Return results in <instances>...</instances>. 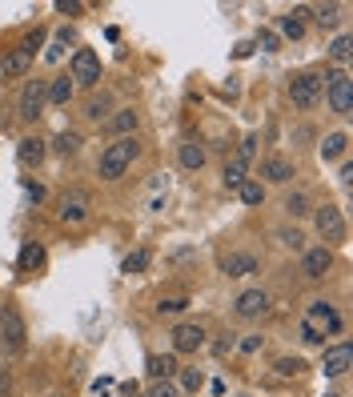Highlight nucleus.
<instances>
[{"label": "nucleus", "mask_w": 353, "mask_h": 397, "mask_svg": "<svg viewBox=\"0 0 353 397\" xmlns=\"http://www.w3.org/2000/svg\"><path fill=\"white\" fill-rule=\"evenodd\" d=\"M137 153H141V144L133 141V137H121V141H112L105 153H100V165H96V173H100V181H121L125 177V169L137 160Z\"/></svg>", "instance_id": "nucleus-1"}, {"label": "nucleus", "mask_w": 353, "mask_h": 397, "mask_svg": "<svg viewBox=\"0 0 353 397\" xmlns=\"http://www.w3.org/2000/svg\"><path fill=\"white\" fill-rule=\"evenodd\" d=\"M325 80V96H329V109L337 112V117H350L353 112V80L345 68H337V73H329Z\"/></svg>", "instance_id": "nucleus-2"}, {"label": "nucleus", "mask_w": 353, "mask_h": 397, "mask_svg": "<svg viewBox=\"0 0 353 397\" xmlns=\"http://www.w3.org/2000/svg\"><path fill=\"white\" fill-rule=\"evenodd\" d=\"M321 89H325V80L317 73H297V77L289 80V100L297 105V109H313L321 100Z\"/></svg>", "instance_id": "nucleus-3"}, {"label": "nucleus", "mask_w": 353, "mask_h": 397, "mask_svg": "<svg viewBox=\"0 0 353 397\" xmlns=\"http://www.w3.org/2000/svg\"><path fill=\"white\" fill-rule=\"evenodd\" d=\"M301 325H309L313 334H341V313H337L329 301H309V309H305V321Z\"/></svg>", "instance_id": "nucleus-4"}, {"label": "nucleus", "mask_w": 353, "mask_h": 397, "mask_svg": "<svg viewBox=\"0 0 353 397\" xmlns=\"http://www.w3.org/2000/svg\"><path fill=\"white\" fill-rule=\"evenodd\" d=\"M73 84H84V89H96L100 84V57L93 48H77L73 52Z\"/></svg>", "instance_id": "nucleus-5"}, {"label": "nucleus", "mask_w": 353, "mask_h": 397, "mask_svg": "<svg viewBox=\"0 0 353 397\" xmlns=\"http://www.w3.org/2000/svg\"><path fill=\"white\" fill-rule=\"evenodd\" d=\"M24 337H29V329H24L20 313H16V309H0V350L20 353L24 350Z\"/></svg>", "instance_id": "nucleus-6"}, {"label": "nucleus", "mask_w": 353, "mask_h": 397, "mask_svg": "<svg viewBox=\"0 0 353 397\" xmlns=\"http://www.w3.org/2000/svg\"><path fill=\"white\" fill-rule=\"evenodd\" d=\"M45 89H48V80H29V84H24L20 105H16V109H20V121H36V117L45 112V100H48Z\"/></svg>", "instance_id": "nucleus-7"}, {"label": "nucleus", "mask_w": 353, "mask_h": 397, "mask_svg": "<svg viewBox=\"0 0 353 397\" xmlns=\"http://www.w3.org/2000/svg\"><path fill=\"white\" fill-rule=\"evenodd\" d=\"M313 225H317V233L325 241H345V217H341L337 205H321L313 213Z\"/></svg>", "instance_id": "nucleus-8"}, {"label": "nucleus", "mask_w": 353, "mask_h": 397, "mask_svg": "<svg viewBox=\"0 0 353 397\" xmlns=\"http://www.w3.org/2000/svg\"><path fill=\"white\" fill-rule=\"evenodd\" d=\"M329 269H333V253H329V245H317V249H305V253H301V273L309 277V281H321Z\"/></svg>", "instance_id": "nucleus-9"}, {"label": "nucleus", "mask_w": 353, "mask_h": 397, "mask_svg": "<svg viewBox=\"0 0 353 397\" xmlns=\"http://www.w3.org/2000/svg\"><path fill=\"white\" fill-rule=\"evenodd\" d=\"M233 309H237V317H245V321L265 317V313H269V293H265V289H245L237 301H233Z\"/></svg>", "instance_id": "nucleus-10"}, {"label": "nucleus", "mask_w": 353, "mask_h": 397, "mask_svg": "<svg viewBox=\"0 0 353 397\" xmlns=\"http://www.w3.org/2000/svg\"><path fill=\"white\" fill-rule=\"evenodd\" d=\"M205 345V329L197 321H181L173 329V353H197Z\"/></svg>", "instance_id": "nucleus-11"}, {"label": "nucleus", "mask_w": 353, "mask_h": 397, "mask_svg": "<svg viewBox=\"0 0 353 397\" xmlns=\"http://www.w3.org/2000/svg\"><path fill=\"white\" fill-rule=\"evenodd\" d=\"M89 217V197L84 193H64V201H61V221L64 225H80Z\"/></svg>", "instance_id": "nucleus-12"}, {"label": "nucleus", "mask_w": 353, "mask_h": 397, "mask_svg": "<svg viewBox=\"0 0 353 397\" xmlns=\"http://www.w3.org/2000/svg\"><path fill=\"white\" fill-rule=\"evenodd\" d=\"M350 361H353L350 345H333V350H325V357H321V369H325V377H341L350 369Z\"/></svg>", "instance_id": "nucleus-13"}, {"label": "nucleus", "mask_w": 353, "mask_h": 397, "mask_svg": "<svg viewBox=\"0 0 353 397\" xmlns=\"http://www.w3.org/2000/svg\"><path fill=\"white\" fill-rule=\"evenodd\" d=\"M45 153H48V144L40 141V137H24V141L16 144V157H20L24 169H36V165L45 160Z\"/></svg>", "instance_id": "nucleus-14"}, {"label": "nucleus", "mask_w": 353, "mask_h": 397, "mask_svg": "<svg viewBox=\"0 0 353 397\" xmlns=\"http://www.w3.org/2000/svg\"><path fill=\"white\" fill-rule=\"evenodd\" d=\"M221 273L225 277H249V273H257V257L253 253H229V257H221Z\"/></svg>", "instance_id": "nucleus-15"}, {"label": "nucleus", "mask_w": 353, "mask_h": 397, "mask_svg": "<svg viewBox=\"0 0 353 397\" xmlns=\"http://www.w3.org/2000/svg\"><path fill=\"white\" fill-rule=\"evenodd\" d=\"M261 177H265L269 185H285V181H293V165H289L285 157H269L261 165Z\"/></svg>", "instance_id": "nucleus-16"}, {"label": "nucleus", "mask_w": 353, "mask_h": 397, "mask_svg": "<svg viewBox=\"0 0 353 397\" xmlns=\"http://www.w3.org/2000/svg\"><path fill=\"white\" fill-rule=\"evenodd\" d=\"M149 373H153V382H169L176 373V353H153L149 357Z\"/></svg>", "instance_id": "nucleus-17"}, {"label": "nucleus", "mask_w": 353, "mask_h": 397, "mask_svg": "<svg viewBox=\"0 0 353 397\" xmlns=\"http://www.w3.org/2000/svg\"><path fill=\"white\" fill-rule=\"evenodd\" d=\"M176 157H181V165H185V169H193V173H197V169H205V144L185 141L181 149H176Z\"/></svg>", "instance_id": "nucleus-18"}, {"label": "nucleus", "mask_w": 353, "mask_h": 397, "mask_svg": "<svg viewBox=\"0 0 353 397\" xmlns=\"http://www.w3.org/2000/svg\"><path fill=\"white\" fill-rule=\"evenodd\" d=\"M40 265H45V245L24 241V249H20V273H36Z\"/></svg>", "instance_id": "nucleus-19"}, {"label": "nucleus", "mask_w": 353, "mask_h": 397, "mask_svg": "<svg viewBox=\"0 0 353 397\" xmlns=\"http://www.w3.org/2000/svg\"><path fill=\"white\" fill-rule=\"evenodd\" d=\"M29 64H32V57L16 48V52H8V57L0 61V73H4V77H24V73H29Z\"/></svg>", "instance_id": "nucleus-20"}, {"label": "nucleus", "mask_w": 353, "mask_h": 397, "mask_svg": "<svg viewBox=\"0 0 353 397\" xmlns=\"http://www.w3.org/2000/svg\"><path fill=\"white\" fill-rule=\"evenodd\" d=\"M73 89H77V84H73L68 77H57V80H48L45 96L52 100V105H68V100H73Z\"/></svg>", "instance_id": "nucleus-21"}, {"label": "nucleus", "mask_w": 353, "mask_h": 397, "mask_svg": "<svg viewBox=\"0 0 353 397\" xmlns=\"http://www.w3.org/2000/svg\"><path fill=\"white\" fill-rule=\"evenodd\" d=\"M73 40H77V32H73V29H57V36H52V45H48V52H45V61L57 64L64 57V48L73 45Z\"/></svg>", "instance_id": "nucleus-22"}, {"label": "nucleus", "mask_w": 353, "mask_h": 397, "mask_svg": "<svg viewBox=\"0 0 353 397\" xmlns=\"http://www.w3.org/2000/svg\"><path fill=\"white\" fill-rule=\"evenodd\" d=\"M112 112V96L109 93H93L89 100H84V117L89 121H100V117H109Z\"/></svg>", "instance_id": "nucleus-23"}, {"label": "nucleus", "mask_w": 353, "mask_h": 397, "mask_svg": "<svg viewBox=\"0 0 353 397\" xmlns=\"http://www.w3.org/2000/svg\"><path fill=\"white\" fill-rule=\"evenodd\" d=\"M345 149H350V137H345V133H329V137L321 141V157L337 160V157H345Z\"/></svg>", "instance_id": "nucleus-24"}, {"label": "nucleus", "mask_w": 353, "mask_h": 397, "mask_svg": "<svg viewBox=\"0 0 353 397\" xmlns=\"http://www.w3.org/2000/svg\"><path fill=\"white\" fill-rule=\"evenodd\" d=\"M221 181H225V189H241V181H245V160H225V169H221Z\"/></svg>", "instance_id": "nucleus-25"}, {"label": "nucleus", "mask_w": 353, "mask_h": 397, "mask_svg": "<svg viewBox=\"0 0 353 397\" xmlns=\"http://www.w3.org/2000/svg\"><path fill=\"white\" fill-rule=\"evenodd\" d=\"M109 128H112V133H121V137H125V133H133V128H137V112H133V109L112 112V117H109Z\"/></svg>", "instance_id": "nucleus-26"}, {"label": "nucleus", "mask_w": 353, "mask_h": 397, "mask_svg": "<svg viewBox=\"0 0 353 397\" xmlns=\"http://www.w3.org/2000/svg\"><path fill=\"white\" fill-rule=\"evenodd\" d=\"M241 201H245V205L253 209V205H261V201H265V185H261V181H241Z\"/></svg>", "instance_id": "nucleus-27"}, {"label": "nucleus", "mask_w": 353, "mask_h": 397, "mask_svg": "<svg viewBox=\"0 0 353 397\" xmlns=\"http://www.w3.org/2000/svg\"><path fill=\"white\" fill-rule=\"evenodd\" d=\"M149 261H153L149 249H137V253H128L125 261H121V273H144L149 269Z\"/></svg>", "instance_id": "nucleus-28"}, {"label": "nucleus", "mask_w": 353, "mask_h": 397, "mask_svg": "<svg viewBox=\"0 0 353 397\" xmlns=\"http://www.w3.org/2000/svg\"><path fill=\"white\" fill-rule=\"evenodd\" d=\"M277 24H281V36H289V40H301V36H305V24H301V16H297V13L281 16Z\"/></svg>", "instance_id": "nucleus-29"}, {"label": "nucleus", "mask_w": 353, "mask_h": 397, "mask_svg": "<svg viewBox=\"0 0 353 397\" xmlns=\"http://www.w3.org/2000/svg\"><path fill=\"white\" fill-rule=\"evenodd\" d=\"M350 48H353V40H350V36H345V32H341V36H337L333 45H329V61L345 64V61H350Z\"/></svg>", "instance_id": "nucleus-30"}, {"label": "nucleus", "mask_w": 353, "mask_h": 397, "mask_svg": "<svg viewBox=\"0 0 353 397\" xmlns=\"http://www.w3.org/2000/svg\"><path fill=\"white\" fill-rule=\"evenodd\" d=\"M52 149H57V153H64V157H73V153L80 149V137H77V133H57Z\"/></svg>", "instance_id": "nucleus-31"}, {"label": "nucleus", "mask_w": 353, "mask_h": 397, "mask_svg": "<svg viewBox=\"0 0 353 397\" xmlns=\"http://www.w3.org/2000/svg\"><path fill=\"white\" fill-rule=\"evenodd\" d=\"M285 213L289 217H305V213H309V197H305V193H289L285 197Z\"/></svg>", "instance_id": "nucleus-32"}, {"label": "nucleus", "mask_w": 353, "mask_h": 397, "mask_svg": "<svg viewBox=\"0 0 353 397\" xmlns=\"http://www.w3.org/2000/svg\"><path fill=\"white\" fill-rule=\"evenodd\" d=\"M277 241H281L285 249H293V253H305V237L297 229H277Z\"/></svg>", "instance_id": "nucleus-33"}, {"label": "nucleus", "mask_w": 353, "mask_h": 397, "mask_svg": "<svg viewBox=\"0 0 353 397\" xmlns=\"http://www.w3.org/2000/svg\"><path fill=\"white\" fill-rule=\"evenodd\" d=\"M185 309H189V301H185V297H169V301L157 305L160 317H176V313H185Z\"/></svg>", "instance_id": "nucleus-34"}, {"label": "nucleus", "mask_w": 353, "mask_h": 397, "mask_svg": "<svg viewBox=\"0 0 353 397\" xmlns=\"http://www.w3.org/2000/svg\"><path fill=\"white\" fill-rule=\"evenodd\" d=\"M273 369H277L281 377H297V373L305 369V361H301V357H281V361H277Z\"/></svg>", "instance_id": "nucleus-35"}, {"label": "nucleus", "mask_w": 353, "mask_h": 397, "mask_svg": "<svg viewBox=\"0 0 353 397\" xmlns=\"http://www.w3.org/2000/svg\"><path fill=\"white\" fill-rule=\"evenodd\" d=\"M176 373H181V389H193V394H197V389L205 385V377H201V369H176Z\"/></svg>", "instance_id": "nucleus-36"}, {"label": "nucleus", "mask_w": 353, "mask_h": 397, "mask_svg": "<svg viewBox=\"0 0 353 397\" xmlns=\"http://www.w3.org/2000/svg\"><path fill=\"white\" fill-rule=\"evenodd\" d=\"M40 45H45V32L36 29V32H29V36H24V45H20V52H29V57H32V52H36Z\"/></svg>", "instance_id": "nucleus-37"}, {"label": "nucleus", "mask_w": 353, "mask_h": 397, "mask_svg": "<svg viewBox=\"0 0 353 397\" xmlns=\"http://www.w3.org/2000/svg\"><path fill=\"white\" fill-rule=\"evenodd\" d=\"M181 389H176L173 382H153V389H149V397H176Z\"/></svg>", "instance_id": "nucleus-38"}, {"label": "nucleus", "mask_w": 353, "mask_h": 397, "mask_svg": "<svg viewBox=\"0 0 353 397\" xmlns=\"http://www.w3.org/2000/svg\"><path fill=\"white\" fill-rule=\"evenodd\" d=\"M253 153H257V141H253V137H245V141H241V149H237V160H245V165H249V160H253Z\"/></svg>", "instance_id": "nucleus-39"}, {"label": "nucleus", "mask_w": 353, "mask_h": 397, "mask_svg": "<svg viewBox=\"0 0 353 397\" xmlns=\"http://www.w3.org/2000/svg\"><path fill=\"white\" fill-rule=\"evenodd\" d=\"M317 20H321V24H333V20H337V4H321Z\"/></svg>", "instance_id": "nucleus-40"}, {"label": "nucleus", "mask_w": 353, "mask_h": 397, "mask_svg": "<svg viewBox=\"0 0 353 397\" xmlns=\"http://www.w3.org/2000/svg\"><path fill=\"white\" fill-rule=\"evenodd\" d=\"M257 45L265 48V52H277V36L273 32H257Z\"/></svg>", "instance_id": "nucleus-41"}, {"label": "nucleus", "mask_w": 353, "mask_h": 397, "mask_svg": "<svg viewBox=\"0 0 353 397\" xmlns=\"http://www.w3.org/2000/svg\"><path fill=\"white\" fill-rule=\"evenodd\" d=\"M301 341H305V345H325V337H321V334H313L309 325H301Z\"/></svg>", "instance_id": "nucleus-42"}, {"label": "nucleus", "mask_w": 353, "mask_h": 397, "mask_svg": "<svg viewBox=\"0 0 353 397\" xmlns=\"http://www.w3.org/2000/svg\"><path fill=\"white\" fill-rule=\"evenodd\" d=\"M261 350V337H245V341H241V353H257Z\"/></svg>", "instance_id": "nucleus-43"}, {"label": "nucleus", "mask_w": 353, "mask_h": 397, "mask_svg": "<svg viewBox=\"0 0 353 397\" xmlns=\"http://www.w3.org/2000/svg\"><path fill=\"white\" fill-rule=\"evenodd\" d=\"M57 8H61V13H80L84 4H77V0H57Z\"/></svg>", "instance_id": "nucleus-44"}, {"label": "nucleus", "mask_w": 353, "mask_h": 397, "mask_svg": "<svg viewBox=\"0 0 353 397\" xmlns=\"http://www.w3.org/2000/svg\"><path fill=\"white\" fill-rule=\"evenodd\" d=\"M233 350V334H225V341H217V345H213V353H229Z\"/></svg>", "instance_id": "nucleus-45"}, {"label": "nucleus", "mask_w": 353, "mask_h": 397, "mask_svg": "<svg viewBox=\"0 0 353 397\" xmlns=\"http://www.w3.org/2000/svg\"><path fill=\"white\" fill-rule=\"evenodd\" d=\"M8 389H13V377H8V373L0 369V394H8Z\"/></svg>", "instance_id": "nucleus-46"}, {"label": "nucleus", "mask_w": 353, "mask_h": 397, "mask_svg": "<svg viewBox=\"0 0 353 397\" xmlns=\"http://www.w3.org/2000/svg\"><path fill=\"white\" fill-rule=\"evenodd\" d=\"M325 397H333V394H325Z\"/></svg>", "instance_id": "nucleus-47"}]
</instances>
